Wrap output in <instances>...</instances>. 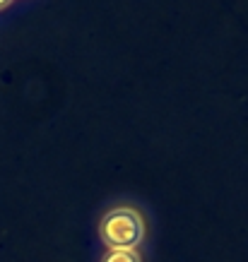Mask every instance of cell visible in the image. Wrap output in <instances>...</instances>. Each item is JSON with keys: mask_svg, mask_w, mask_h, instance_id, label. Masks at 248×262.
Wrapping results in <instances>:
<instances>
[{"mask_svg": "<svg viewBox=\"0 0 248 262\" xmlns=\"http://www.w3.org/2000/svg\"><path fill=\"white\" fill-rule=\"evenodd\" d=\"M99 233L109 248H135L142 241L144 222L133 207H113L99 224Z\"/></svg>", "mask_w": 248, "mask_h": 262, "instance_id": "cell-1", "label": "cell"}, {"mask_svg": "<svg viewBox=\"0 0 248 262\" xmlns=\"http://www.w3.org/2000/svg\"><path fill=\"white\" fill-rule=\"evenodd\" d=\"M101 262H140L135 248H111Z\"/></svg>", "mask_w": 248, "mask_h": 262, "instance_id": "cell-2", "label": "cell"}, {"mask_svg": "<svg viewBox=\"0 0 248 262\" xmlns=\"http://www.w3.org/2000/svg\"><path fill=\"white\" fill-rule=\"evenodd\" d=\"M5 3H8V0H0V5H5Z\"/></svg>", "mask_w": 248, "mask_h": 262, "instance_id": "cell-3", "label": "cell"}]
</instances>
